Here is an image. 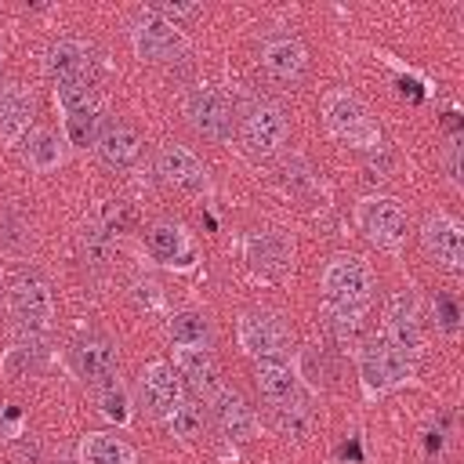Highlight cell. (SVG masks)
<instances>
[{"instance_id": "836d02e7", "label": "cell", "mask_w": 464, "mask_h": 464, "mask_svg": "<svg viewBox=\"0 0 464 464\" xmlns=\"http://www.w3.org/2000/svg\"><path fill=\"white\" fill-rule=\"evenodd\" d=\"M80 250H83V257H87L91 265H105V261L112 257V232H105L102 225L83 228V236H80Z\"/></svg>"}, {"instance_id": "f1b7e54d", "label": "cell", "mask_w": 464, "mask_h": 464, "mask_svg": "<svg viewBox=\"0 0 464 464\" xmlns=\"http://www.w3.org/2000/svg\"><path fill=\"white\" fill-rule=\"evenodd\" d=\"M167 334L174 337L178 348H210V323L203 312H174L170 323H167Z\"/></svg>"}, {"instance_id": "cb8c5ba5", "label": "cell", "mask_w": 464, "mask_h": 464, "mask_svg": "<svg viewBox=\"0 0 464 464\" xmlns=\"http://www.w3.org/2000/svg\"><path fill=\"white\" fill-rule=\"evenodd\" d=\"M80 464H138V453L112 431H87L80 439Z\"/></svg>"}, {"instance_id": "ffe728a7", "label": "cell", "mask_w": 464, "mask_h": 464, "mask_svg": "<svg viewBox=\"0 0 464 464\" xmlns=\"http://www.w3.org/2000/svg\"><path fill=\"white\" fill-rule=\"evenodd\" d=\"M33 120V94L22 83H4L0 87V138L18 141L29 134Z\"/></svg>"}, {"instance_id": "8fae6325", "label": "cell", "mask_w": 464, "mask_h": 464, "mask_svg": "<svg viewBox=\"0 0 464 464\" xmlns=\"http://www.w3.org/2000/svg\"><path fill=\"white\" fill-rule=\"evenodd\" d=\"M384 337L392 344H399L402 352L417 355L420 344H424V319H420V301L410 294V290H399L392 301H388V312H384Z\"/></svg>"}, {"instance_id": "6da1fadb", "label": "cell", "mask_w": 464, "mask_h": 464, "mask_svg": "<svg viewBox=\"0 0 464 464\" xmlns=\"http://www.w3.org/2000/svg\"><path fill=\"white\" fill-rule=\"evenodd\" d=\"M413 373H417V355L402 352L388 337H381V341H373L359 352V381H362L366 399H377L392 388L410 384Z\"/></svg>"}, {"instance_id": "44dd1931", "label": "cell", "mask_w": 464, "mask_h": 464, "mask_svg": "<svg viewBox=\"0 0 464 464\" xmlns=\"http://www.w3.org/2000/svg\"><path fill=\"white\" fill-rule=\"evenodd\" d=\"M44 69L54 83L62 80H76V76H91V51L80 40H58L47 47Z\"/></svg>"}, {"instance_id": "d6986e66", "label": "cell", "mask_w": 464, "mask_h": 464, "mask_svg": "<svg viewBox=\"0 0 464 464\" xmlns=\"http://www.w3.org/2000/svg\"><path fill=\"white\" fill-rule=\"evenodd\" d=\"M254 384H257V392H261L272 406L294 402V399H297V388H301V381H297L294 366H290V362H283V359H257Z\"/></svg>"}, {"instance_id": "3957f363", "label": "cell", "mask_w": 464, "mask_h": 464, "mask_svg": "<svg viewBox=\"0 0 464 464\" xmlns=\"http://www.w3.org/2000/svg\"><path fill=\"white\" fill-rule=\"evenodd\" d=\"M7 308H11V315H14V323H18L22 334L40 337L51 326V319H54V301H51L47 279H40L33 272L29 276H18L7 286Z\"/></svg>"}, {"instance_id": "4dcf8cb0", "label": "cell", "mask_w": 464, "mask_h": 464, "mask_svg": "<svg viewBox=\"0 0 464 464\" xmlns=\"http://www.w3.org/2000/svg\"><path fill=\"white\" fill-rule=\"evenodd\" d=\"M272 424L283 431V435H308L312 428V413H308V402L304 399H294V402H283V406H272Z\"/></svg>"}, {"instance_id": "d6a6232c", "label": "cell", "mask_w": 464, "mask_h": 464, "mask_svg": "<svg viewBox=\"0 0 464 464\" xmlns=\"http://www.w3.org/2000/svg\"><path fill=\"white\" fill-rule=\"evenodd\" d=\"M163 420H167L170 435H174V439H181V442H192V439L199 435V428H203L199 410H196L192 402H185V399H181V402H178V406H174V410H170Z\"/></svg>"}, {"instance_id": "e0dca14e", "label": "cell", "mask_w": 464, "mask_h": 464, "mask_svg": "<svg viewBox=\"0 0 464 464\" xmlns=\"http://www.w3.org/2000/svg\"><path fill=\"white\" fill-rule=\"evenodd\" d=\"M174 370L178 377L203 399H210L221 381H218V362H214V352L210 348H178L174 352Z\"/></svg>"}, {"instance_id": "277c9868", "label": "cell", "mask_w": 464, "mask_h": 464, "mask_svg": "<svg viewBox=\"0 0 464 464\" xmlns=\"http://www.w3.org/2000/svg\"><path fill=\"white\" fill-rule=\"evenodd\" d=\"M370 290H373V276H370V265L359 254H337L323 268V301L362 304L366 308Z\"/></svg>"}, {"instance_id": "9a60e30c", "label": "cell", "mask_w": 464, "mask_h": 464, "mask_svg": "<svg viewBox=\"0 0 464 464\" xmlns=\"http://www.w3.org/2000/svg\"><path fill=\"white\" fill-rule=\"evenodd\" d=\"M246 261L254 272H265V276H276L283 268H290V257H294V243L279 232V228H257L246 236Z\"/></svg>"}, {"instance_id": "8d00e7d4", "label": "cell", "mask_w": 464, "mask_h": 464, "mask_svg": "<svg viewBox=\"0 0 464 464\" xmlns=\"http://www.w3.org/2000/svg\"><path fill=\"white\" fill-rule=\"evenodd\" d=\"M435 308H439V315H435V319H439V326H442L446 334H457V319H460V315H457V304H453L450 297H439V301H435Z\"/></svg>"}, {"instance_id": "83f0119b", "label": "cell", "mask_w": 464, "mask_h": 464, "mask_svg": "<svg viewBox=\"0 0 464 464\" xmlns=\"http://www.w3.org/2000/svg\"><path fill=\"white\" fill-rule=\"evenodd\" d=\"M297 381H304L312 392H323L334 384L337 377V366H334V355L323 348V344H308L297 352V366H294Z\"/></svg>"}, {"instance_id": "2e32d148", "label": "cell", "mask_w": 464, "mask_h": 464, "mask_svg": "<svg viewBox=\"0 0 464 464\" xmlns=\"http://www.w3.org/2000/svg\"><path fill=\"white\" fill-rule=\"evenodd\" d=\"M141 399L156 417H167L181 402V377L170 362L156 359L141 370Z\"/></svg>"}, {"instance_id": "d4e9b609", "label": "cell", "mask_w": 464, "mask_h": 464, "mask_svg": "<svg viewBox=\"0 0 464 464\" xmlns=\"http://www.w3.org/2000/svg\"><path fill=\"white\" fill-rule=\"evenodd\" d=\"M261 62L265 69L276 76V80H297L304 72V47L294 40V36H279V40H268L265 51H261Z\"/></svg>"}, {"instance_id": "5bb4252c", "label": "cell", "mask_w": 464, "mask_h": 464, "mask_svg": "<svg viewBox=\"0 0 464 464\" xmlns=\"http://www.w3.org/2000/svg\"><path fill=\"white\" fill-rule=\"evenodd\" d=\"M156 167H160L163 181H170V185H178V188H185V192H203V188H207V181H210V178H207L203 160H199L192 149L178 145V141H170V145H163V149H160Z\"/></svg>"}, {"instance_id": "52a82bcc", "label": "cell", "mask_w": 464, "mask_h": 464, "mask_svg": "<svg viewBox=\"0 0 464 464\" xmlns=\"http://www.w3.org/2000/svg\"><path fill=\"white\" fill-rule=\"evenodd\" d=\"M185 116H188L192 130H199L210 141H228L232 138V102L210 83H203L188 94Z\"/></svg>"}, {"instance_id": "1f68e13d", "label": "cell", "mask_w": 464, "mask_h": 464, "mask_svg": "<svg viewBox=\"0 0 464 464\" xmlns=\"http://www.w3.org/2000/svg\"><path fill=\"white\" fill-rule=\"evenodd\" d=\"M65 127V141L76 145V149H87L98 141V130H102V112H80V116H65L62 120Z\"/></svg>"}, {"instance_id": "e575fe53", "label": "cell", "mask_w": 464, "mask_h": 464, "mask_svg": "<svg viewBox=\"0 0 464 464\" xmlns=\"http://www.w3.org/2000/svg\"><path fill=\"white\" fill-rule=\"evenodd\" d=\"M98 402H102V417H109L112 424H127V420H130V399H127V392L120 388V381L105 384L102 395H98Z\"/></svg>"}, {"instance_id": "8992f818", "label": "cell", "mask_w": 464, "mask_h": 464, "mask_svg": "<svg viewBox=\"0 0 464 464\" xmlns=\"http://www.w3.org/2000/svg\"><path fill=\"white\" fill-rule=\"evenodd\" d=\"M355 221H359L362 236H366L373 246L395 250V246L406 239V210H402V203L392 199V196H366V199H359Z\"/></svg>"}, {"instance_id": "74e56055", "label": "cell", "mask_w": 464, "mask_h": 464, "mask_svg": "<svg viewBox=\"0 0 464 464\" xmlns=\"http://www.w3.org/2000/svg\"><path fill=\"white\" fill-rule=\"evenodd\" d=\"M446 167H450V178H453V185H460V141H457V138L450 141V152H446Z\"/></svg>"}, {"instance_id": "ac0fdd59", "label": "cell", "mask_w": 464, "mask_h": 464, "mask_svg": "<svg viewBox=\"0 0 464 464\" xmlns=\"http://www.w3.org/2000/svg\"><path fill=\"white\" fill-rule=\"evenodd\" d=\"M94 149H98L102 163H109V167H116V170H127V167L138 160V152H141V138H138V130H134L130 123L112 120V123H105V127L98 130Z\"/></svg>"}, {"instance_id": "7a4b0ae2", "label": "cell", "mask_w": 464, "mask_h": 464, "mask_svg": "<svg viewBox=\"0 0 464 464\" xmlns=\"http://www.w3.org/2000/svg\"><path fill=\"white\" fill-rule=\"evenodd\" d=\"M323 123L334 138H341L352 149H377L381 145V127L373 123L370 109L348 91H326L323 94Z\"/></svg>"}, {"instance_id": "4fadbf2b", "label": "cell", "mask_w": 464, "mask_h": 464, "mask_svg": "<svg viewBox=\"0 0 464 464\" xmlns=\"http://www.w3.org/2000/svg\"><path fill=\"white\" fill-rule=\"evenodd\" d=\"M210 413H214V424L221 428V435L232 439V442H246V439L257 435L254 406L239 392H232V388H218L210 395Z\"/></svg>"}, {"instance_id": "7402d4cb", "label": "cell", "mask_w": 464, "mask_h": 464, "mask_svg": "<svg viewBox=\"0 0 464 464\" xmlns=\"http://www.w3.org/2000/svg\"><path fill=\"white\" fill-rule=\"evenodd\" d=\"M149 243V254L163 265H188V254H192V243H188V232L174 221H156L145 236Z\"/></svg>"}, {"instance_id": "4316f807", "label": "cell", "mask_w": 464, "mask_h": 464, "mask_svg": "<svg viewBox=\"0 0 464 464\" xmlns=\"http://www.w3.org/2000/svg\"><path fill=\"white\" fill-rule=\"evenodd\" d=\"M54 102L65 116H80V112H102V98L91 76H76V80H62L54 83Z\"/></svg>"}, {"instance_id": "7c38bea8", "label": "cell", "mask_w": 464, "mask_h": 464, "mask_svg": "<svg viewBox=\"0 0 464 464\" xmlns=\"http://www.w3.org/2000/svg\"><path fill=\"white\" fill-rule=\"evenodd\" d=\"M420 239H424L428 254H431L442 268H453V272H457V268L464 265V228H460V221L450 218L446 210H435V214L424 221Z\"/></svg>"}, {"instance_id": "484cf974", "label": "cell", "mask_w": 464, "mask_h": 464, "mask_svg": "<svg viewBox=\"0 0 464 464\" xmlns=\"http://www.w3.org/2000/svg\"><path fill=\"white\" fill-rule=\"evenodd\" d=\"M25 163L36 170V174H47L54 167H62L65 160V149H62V138L51 130V127H36L25 134V149H22Z\"/></svg>"}, {"instance_id": "30bf717a", "label": "cell", "mask_w": 464, "mask_h": 464, "mask_svg": "<svg viewBox=\"0 0 464 464\" xmlns=\"http://www.w3.org/2000/svg\"><path fill=\"white\" fill-rule=\"evenodd\" d=\"M69 359H72L76 377L87 381V384H94V388H105V384L116 381L120 355H116V344L109 337H102V334H91V337L72 341Z\"/></svg>"}, {"instance_id": "9c48e42d", "label": "cell", "mask_w": 464, "mask_h": 464, "mask_svg": "<svg viewBox=\"0 0 464 464\" xmlns=\"http://www.w3.org/2000/svg\"><path fill=\"white\" fill-rule=\"evenodd\" d=\"M130 40H134V54L141 62H174L181 51H185V36L174 22L145 11L134 29H130Z\"/></svg>"}, {"instance_id": "ba28073f", "label": "cell", "mask_w": 464, "mask_h": 464, "mask_svg": "<svg viewBox=\"0 0 464 464\" xmlns=\"http://www.w3.org/2000/svg\"><path fill=\"white\" fill-rule=\"evenodd\" d=\"M239 138L254 156H272L286 141V116L276 102H254L239 120Z\"/></svg>"}, {"instance_id": "d590c367", "label": "cell", "mask_w": 464, "mask_h": 464, "mask_svg": "<svg viewBox=\"0 0 464 464\" xmlns=\"http://www.w3.org/2000/svg\"><path fill=\"white\" fill-rule=\"evenodd\" d=\"M145 11H152V14H160V18H167V22H181V18H196V14H203V7L199 4H167V0H160V4H149Z\"/></svg>"}, {"instance_id": "f546056e", "label": "cell", "mask_w": 464, "mask_h": 464, "mask_svg": "<svg viewBox=\"0 0 464 464\" xmlns=\"http://www.w3.org/2000/svg\"><path fill=\"white\" fill-rule=\"evenodd\" d=\"M362 304H334V301H323V319L326 326L341 337V341H355V334L362 330Z\"/></svg>"}, {"instance_id": "5b68a950", "label": "cell", "mask_w": 464, "mask_h": 464, "mask_svg": "<svg viewBox=\"0 0 464 464\" xmlns=\"http://www.w3.org/2000/svg\"><path fill=\"white\" fill-rule=\"evenodd\" d=\"M236 334H239V348L250 359H283L290 352V326L276 312H261V308L243 312Z\"/></svg>"}, {"instance_id": "603a6c76", "label": "cell", "mask_w": 464, "mask_h": 464, "mask_svg": "<svg viewBox=\"0 0 464 464\" xmlns=\"http://www.w3.org/2000/svg\"><path fill=\"white\" fill-rule=\"evenodd\" d=\"M0 370L7 377H36L47 370V344L33 334H25L22 341H14L4 355H0Z\"/></svg>"}]
</instances>
